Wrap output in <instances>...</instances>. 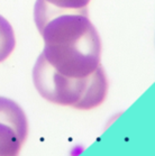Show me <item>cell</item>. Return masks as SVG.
Returning <instances> with one entry per match:
<instances>
[{
	"instance_id": "cell-1",
	"label": "cell",
	"mask_w": 155,
	"mask_h": 156,
	"mask_svg": "<svg viewBox=\"0 0 155 156\" xmlns=\"http://www.w3.org/2000/svg\"><path fill=\"white\" fill-rule=\"evenodd\" d=\"M34 19L44 41L42 55L55 71L81 79L100 66L101 39L87 8L60 9L44 0H36Z\"/></svg>"
},
{
	"instance_id": "cell-2",
	"label": "cell",
	"mask_w": 155,
	"mask_h": 156,
	"mask_svg": "<svg viewBox=\"0 0 155 156\" xmlns=\"http://www.w3.org/2000/svg\"><path fill=\"white\" fill-rule=\"evenodd\" d=\"M90 75L87 78H69L55 71L42 54L33 69V82L37 92L45 100L60 106L80 108L88 90Z\"/></svg>"
},
{
	"instance_id": "cell-3",
	"label": "cell",
	"mask_w": 155,
	"mask_h": 156,
	"mask_svg": "<svg viewBox=\"0 0 155 156\" xmlns=\"http://www.w3.org/2000/svg\"><path fill=\"white\" fill-rule=\"evenodd\" d=\"M0 122L13 128L24 145L28 135V120L23 108L14 100L0 97Z\"/></svg>"
},
{
	"instance_id": "cell-4",
	"label": "cell",
	"mask_w": 155,
	"mask_h": 156,
	"mask_svg": "<svg viewBox=\"0 0 155 156\" xmlns=\"http://www.w3.org/2000/svg\"><path fill=\"white\" fill-rule=\"evenodd\" d=\"M21 146L16 131L0 122V156H19Z\"/></svg>"
},
{
	"instance_id": "cell-5",
	"label": "cell",
	"mask_w": 155,
	"mask_h": 156,
	"mask_svg": "<svg viewBox=\"0 0 155 156\" xmlns=\"http://www.w3.org/2000/svg\"><path fill=\"white\" fill-rule=\"evenodd\" d=\"M16 46L14 29L10 23L0 15V63L9 57Z\"/></svg>"
},
{
	"instance_id": "cell-6",
	"label": "cell",
	"mask_w": 155,
	"mask_h": 156,
	"mask_svg": "<svg viewBox=\"0 0 155 156\" xmlns=\"http://www.w3.org/2000/svg\"><path fill=\"white\" fill-rule=\"evenodd\" d=\"M44 1L52 5L53 7L60 9H69V10L85 9L90 2V0H44Z\"/></svg>"
}]
</instances>
